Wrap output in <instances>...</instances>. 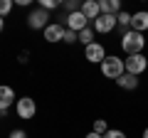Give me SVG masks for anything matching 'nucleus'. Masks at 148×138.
I'll list each match as a JSON object with an SVG mask.
<instances>
[{
    "instance_id": "obj_12",
    "label": "nucleus",
    "mask_w": 148,
    "mask_h": 138,
    "mask_svg": "<svg viewBox=\"0 0 148 138\" xmlns=\"http://www.w3.org/2000/svg\"><path fill=\"white\" fill-rule=\"evenodd\" d=\"M82 15L86 20H96L101 15V8H99V0H84L82 3Z\"/></svg>"
},
{
    "instance_id": "obj_16",
    "label": "nucleus",
    "mask_w": 148,
    "mask_h": 138,
    "mask_svg": "<svg viewBox=\"0 0 148 138\" xmlns=\"http://www.w3.org/2000/svg\"><path fill=\"white\" fill-rule=\"evenodd\" d=\"M131 12H126V10H121L116 15V22H119V27H121V30H126V27H131Z\"/></svg>"
},
{
    "instance_id": "obj_8",
    "label": "nucleus",
    "mask_w": 148,
    "mask_h": 138,
    "mask_svg": "<svg viewBox=\"0 0 148 138\" xmlns=\"http://www.w3.org/2000/svg\"><path fill=\"white\" fill-rule=\"evenodd\" d=\"M86 27H89V20L82 15V10L69 12V17H67V30H72V32H82V30H86Z\"/></svg>"
},
{
    "instance_id": "obj_6",
    "label": "nucleus",
    "mask_w": 148,
    "mask_h": 138,
    "mask_svg": "<svg viewBox=\"0 0 148 138\" xmlns=\"http://www.w3.org/2000/svg\"><path fill=\"white\" fill-rule=\"evenodd\" d=\"M84 59H89L91 64H101V62L106 59V49H104V44L91 42L89 47H84Z\"/></svg>"
},
{
    "instance_id": "obj_17",
    "label": "nucleus",
    "mask_w": 148,
    "mask_h": 138,
    "mask_svg": "<svg viewBox=\"0 0 148 138\" xmlns=\"http://www.w3.org/2000/svg\"><path fill=\"white\" fill-rule=\"evenodd\" d=\"M91 131L99 133V136H106V131H109V126H106V118H96L94 126H91Z\"/></svg>"
},
{
    "instance_id": "obj_26",
    "label": "nucleus",
    "mask_w": 148,
    "mask_h": 138,
    "mask_svg": "<svg viewBox=\"0 0 148 138\" xmlns=\"http://www.w3.org/2000/svg\"><path fill=\"white\" fill-rule=\"evenodd\" d=\"M143 138H148V128H146V131H143Z\"/></svg>"
},
{
    "instance_id": "obj_13",
    "label": "nucleus",
    "mask_w": 148,
    "mask_h": 138,
    "mask_svg": "<svg viewBox=\"0 0 148 138\" xmlns=\"http://www.w3.org/2000/svg\"><path fill=\"white\" fill-rule=\"evenodd\" d=\"M101 15H119L121 12V3L119 0H99Z\"/></svg>"
},
{
    "instance_id": "obj_2",
    "label": "nucleus",
    "mask_w": 148,
    "mask_h": 138,
    "mask_svg": "<svg viewBox=\"0 0 148 138\" xmlns=\"http://www.w3.org/2000/svg\"><path fill=\"white\" fill-rule=\"evenodd\" d=\"M101 67V74L106 77V79H114L116 81L119 77L126 74V67H123V59L121 57H114V54H106V59L99 64Z\"/></svg>"
},
{
    "instance_id": "obj_1",
    "label": "nucleus",
    "mask_w": 148,
    "mask_h": 138,
    "mask_svg": "<svg viewBox=\"0 0 148 138\" xmlns=\"http://www.w3.org/2000/svg\"><path fill=\"white\" fill-rule=\"evenodd\" d=\"M143 47H146V37L141 32H133V30H126L121 35V49L128 54H143Z\"/></svg>"
},
{
    "instance_id": "obj_27",
    "label": "nucleus",
    "mask_w": 148,
    "mask_h": 138,
    "mask_svg": "<svg viewBox=\"0 0 148 138\" xmlns=\"http://www.w3.org/2000/svg\"><path fill=\"white\" fill-rule=\"evenodd\" d=\"M5 113H8V111H0V118H3V116H5Z\"/></svg>"
},
{
    "instance_id": "obj_11",
    "label": "nucleus",
    "mask_w": 148,
    "mask_h": 138,
    "mask_svg": "<svg viewBox=\"0 0 148 138\" xmlns=\"http://www.w3.org/2000/svg\"><path fill=\"white\" fill-rule=\"evenodd\" d=\"M12 104H17V99H15V91L10 89V86H0V111H8V109L12 106Z\"/></svg>"
},
{
    "instance_id": "obj_18",
    "label": "nucleus",
    "mask_w": 148,
    "mask_h": 138,
    "mask_svg": "<svg viewBox=\"0 0 148 138\" xmlns=\"http://www.w3.org/2000/svg\"><path fill=\"white\" fill-rule=\"evenodd\" d=\"M62 5V3H59V0H40V8H42V10H57V8Z\"/></svg>"
},
{
    "instance_id": "obj_24",
    "label": "nucleus",
    "mask_w": 148,
    "mask_h": 138,
    "mask_svg": "<svg viewBox=\"0 0 148 138\" xmlns=\"http://www.w3.org/2000/svg\"><path fill=\"white\" fill-rule=\"evenodd\" d=\"M84 138H104V136H99V133H94V131H91V133H86Z\"/></svg>"
},
{
    "instance_id": "obj_21",
    "label": "nucleus",
    "mask_w": 148,
    "mask_h": 138,
    "mask_svg": "<svg viewBox=\"0 0 148 138\" xmlns=\"http://www.w3.org/2000/svg\"><path fill=\"white\" fill-rule=\"evenodd\" d=\"M64 8H67L69 12H77V10H82V3H79V0H67Z\"/></svg>"
},
{
    "instance_id": "obj_10",
    "label": "nucleus",
    "mask_w": 148,
    "mask_h": 138,
    "mask_svg": "<svg viewBox=\"0 0 148 138\" xmlns=\"http://www.w3.org/2000/svg\"><path fill=\"white\" fill-rule=\"evenodd\" d=\"M131 30H133V32H141V35L148 30V10L133 12V17H131Z\"/></svg>"
},
{
    "instance_id": "obj_14",
    "label": "nucleus",
    "mask_w": 148,
    "mask_h": 138,
    "mask_svg": "<svg viewBox=\"0 0 148 138\" xmlns=\"http://www.w3.org/2000/svg\"><path fill=\"white\" fill-rule=\"evenodd\" d=\"M116 84L121 86V89H126V91H133V89H138V77H133V74H123V77H119L116 79Z\"/></svg>"
},
{
    "instance_id": "obj_15",
    "label": "nucleus",
    "mask_w": 148,
    "mask_h": 138,
    "mask_svg": "<svg viewBox=\"0 0 148 138\" xmlns=\"http://www.w3.org/2000/svg\"><path fill=\"white\" fill-rule=\"evenodd\" d=\"M77 35H79V42L84 44V47H89V44L94 42V27H86V30L77 32Z\"/></svg>"
},
{
    "instance_id": "obj_22",
    "label": "nucleus",
    "mask_w": 148,
    "mask_h": 138,
    "mask_svg": "<svg viewBox=\"0 0 148 138\" xmlns=\"http://www.w3.org/2000/svg\"><path fill=\"white\" fill-rule=\"evenodd\" d=\"M104 138H126V133H123V131H119V128H109Z\"/></svg>"
},
{
    "instance_id": "obj_9",
    "label": "nucleus",
    "mask_w": 148,
    "mask_h": 138,
    "mask_svg": "<svg viewBox=\"0 0 148 138\" xmlns=\"http://www.w3.org/2000/svg\"><path fill=\"white\" fill-rule=\"evenodd\" d=\"M64 30H67V27L64 25H59V22H49L47 27H45V40H47V42H62V37H64Z\"/></svg>"
},
{
    "instance_id": "obj_4",
    "label": "nucleus",
    "mask_w": 148,
    "mask_h": 138,
    "mask_svg": "<svg viewBox=\"0 0 148 138\" xmlns=\"http://www.w3.org/2000/svg\"><path fill=\"white\" fill-rule=\"evenodd\" d=\"M15 111H17V116L20 118H32L37 113V104H35V99H30V96H22V99H17V104H15Z\"/></svg>"
},
{
    "instance_id": "obj_3",
    "label": "nucleus",
    "mask_w": 148,
    "mask_h": 138,
    "mask_svg": "<svg viewBox=\"0 0 148 138\" xmlns=\"http://www.w3.org/2000/svg\"><path fill=\"white\" fill-rule=\"evenodd\" d=\"M123 67H126L128 74L138 77V74H143V72L148 69V59L143 57V54H128V57L123 59Z\"/></svg>"
},
{
    "instance_id": "obj_20",
    "label": "nucleus",
    "mask_w": 148,
    "mask_h": 138,
    "mask_svg": "<svg viewBox=\"0 0 148 138\" xmlns=\"http://www.w3.org/2000/svg\"><path fill=\"white\" fill-rule=\"evenodd\" d=\"M62 42H67V44H72V42H79V35H77V32H72V30H64V37H62Z\"/></svg>"
},
{
    "instance_id": "obj_25",
    "label": "nucleus",
    "mask_w": 148,
    "mask_h": 138,
    "mask_svg": "<svg viewBox=\"0 0 148 138\" xmlns=\"http://www.w3.org/2000/svg\"><path fill=\"white\" fill-rule=\"evenodd\" d=\"M3 27H5V20H3V17H0V32H3Z\"/></svg>"
},
{
    "instance_id": "obj_7",
    "label": "nucleus",
    "mask_w": 148,
    "mask_h": 138,
    "mask_svg": "<svg viewBox=\"0 0 148 138\" xmlns=\"http://www.w3.org/2000/svg\"><path fill=\"white\" fill-rule=\"evenodd\" d=\"M116 15H99L94 20V32H99V35H106V32H111L114 27H116Z\"/></svg>"
},
{
    "instance_id": "obj_23",
    "label": "nucleus",
    "mask_w": 148,
    "mask_h": 138,
    "mask_svg": "<svg viewBox=\"0 0 148 138\" xmlns=\"http://www.w3.org/2000/svg\"><path fill=\"white\" fill-rule=\"evenodd\" d=\"M10 138H27V133L22 131V128H15V131L10 133Z\"/></svg>"
},
{
    "instance_id": "obj_5",
    "label": "nucleus",
    "mask_w": 148,
    "mask_h": 138,
    "mask_svg": "<svg viewBox=\"0 0 148 138\" xmlns=\"http://www.w3.org/2000/svg\"><path fill=\"white\" fill-rule=\"evenodd\" d=\"M47 20H49V12L42 10V8H37V10L30 12V17H27V25H30L32 30H45V27L49 25Z\"/></svg>"
},
{
    "instance_id": "obj_19",
    "label": "nucleus",
    "mask_w": 148,
    "mask_h": 138,
    "mask_svg": "<svg viewBox=\"0 0 148 138\" xmlns=\"http://www.w3.org/2000/svg\"><path fill=\"white\" fill-rule=\"evenodd\" d=\"M12 0H0V17H5V15H10V10H12Z\"/></svg>"
}]
</instances>
